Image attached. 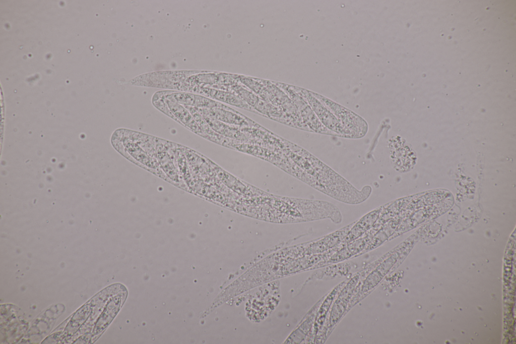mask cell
<instances>
[{
  "label": "cell",
  "mask_w": 516,
  "mask_h": 344,
  "mask_svg": "<svg viewBox=\"0 0 516 344\" xmlns=\"http://www.w3.org/2000/svg\"><path fill=\"white\" fill-rule=\"evenodd\" d=\"M196 93L256 112L240 96L233 93L208 87H199Z\"/></svg>",
  "instance_id": "cell-7"
},
{
  "label": "cell",
  "mask_w": 516,
  "mask_h": 344,
  "mask_svg": "<svg viewBox=\"0 0 516 344\" xmlns=\"http://www.w3.org/2000/svg\"><path fill=\"white\" fill-rule=\"evenodd\" d=\"M275 84L282 88L292 99L297 108L303 123L307 126L310 131L336 136L321 123L308 103L299 95L291 86L278 82Z\"/></svg>",
  "instance_id": "cell-4"
},
{
  "label": "cell",
  "mask_w": 516,
  "mask_h": 344,
  "mask_svg": "<svg viewBox=\"0 0 516 344\" xmlns=\"http://www.w3.org/2000/svg\"><path fill=\"white\" fill-rule=\"evenodd\" d=\"M157 92L164 98L183 105L206 108H213L218 105V102L194 93L174 91H161Z\"/></svg>",
  "instance_id": "cell-5"
},
{
  "label": "cell",
  "mask_w": 516,
  "mask_h": 344,
  "mask_svg": "<svg viewBox=\"0 0 516 344\" xmlns=\"http://www.w3.org/2000/svg\"><path fill=\"white\" fill-rule=\"evenodd\" d=\"M164 99L172 114L171 119L197 134L204 137V134L193 117L183 105L165 98Z\"/></svg>",
  "instance_id": "cell-6"
},
{
  "label": "cell",
  "mask_w": 516,
  "mask_h": 344,
  "mask_svg": "<svg viewBox=\"0 0 516 344\" xmlns=\"http://www.w3.org/2000/svg\"><path fill=\"white\" fill-rule=\"evenodd\" d=\"M156 142V137L124 129L116 130L111 137L112 145L120 154L168 180L157 159Z\"/></svg>",
  "instance_id": "cell-1"
},
{
  "label": "cell",
  "mask_w": 516,
  "mask_h": 344,
  "mask_svg": "<svg viewBox=\"0 0 516 344\" xmlns=\"http://www.w3.org/2000/svg\"><path fill=\"white\" fill-rule=\"evenodd\" d=\"M291 87L308 103L327 129L337 136L347 138L344 128L336 116L312 94L311 91L296 86H291Z\"/></svg>",
  "instance_id": "cell-3"
},
{
  "label": "cell",
  "mask_w": 516,
  "mask_h": 344,
  "mask_svg": "<svg viewBox=\"0 0 516 344\" xmlns=\"http://www.w3.org/2000/svg\"><path fill=\"white\" fill-rule=\"evenodd\" d=\"M311 92L336 116L344 129L347 138H360L366 135L368 125L363 118L330 99Z\"/></svg>",
  "instance_id": "cell-2"
}]
</instances>
